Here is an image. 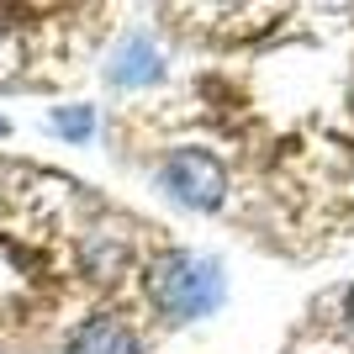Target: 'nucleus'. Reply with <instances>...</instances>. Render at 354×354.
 I'll list each match as a JSON object with an SVG mask.
<instances>
[{"instance_id":"1","label":"nucleus","mask_w":354,"mask_h":354,"mask_svg":"<svg viewBox=\"0 0 354 354\" xmlns=\"http://www.w3.org/2000/svg\"><path fill=\"white\" fill-rule=\"evenodd\" d=\"M148 301L164 323H196L222 307V270L191 249H164L143 270Z\"/></svg>"},{"instance_id":"2","label":"nucleus","mask_w":354,"mask_h":354,"mask_svg":"<svg viewBox=\"0 0 354 354\" xmlns=\"http://www.w3.org/2000/svg\"><path fill=\"white\" fill-rule=\"evenodd\" d=\"M159 180L180 207L217 212L222 201H227V169H222V159L207 153V148H175V153L164 159Z\"/></svg>"},{"instance_id":"3","label":"nucleus","mask_w":354,"mask_h":354,"mask_svg":"<svg viewBox=\"0 0 354 354\" xmlns=\"http://www.w3.org/2000/svg\"><path fill=\"white\" fill-rule=\"evenodd\" d=\"M64 354H143V344H138V333L122 317H85V323L69 333V344H64Z\"/></svg>"},{"instance_id":"4","label":"nucleus","mask_w":354,"mask_h":354,"mask_svg":"<svg viewBox=\"0 0 354 354\" xmlns=\"http://www.w3.org/2000/svg\"><path fill=\"white\" fill-rule=\"evenodd\" d=\"M159 48L148 43V37H127V43L111 53V64H106V74H111V85H153L159 80Z\"/></svg>"},{"instance_id":"5","label":"nucleus","mask_w":354,"mask_h":354,"mask_svg":"<svg viewBox=\"0 0 354 354\" xmlns=\"http://www.w3.org/2000/svg\"><path fill=\"white\" fill-rule=\"evenodd\" d=\"M90 127H95V111H90V106H64V111H53V133L74 138V143H85Z\"/></svg>"},{"instance_id":"6","label":"nucleus","mask_w":354,"mask_h":354,"mask_svg":"<svg viewBox=\"0 0 354 354\" xmlns=\"http://www.w3.org/2000/svg\"><path fill=\"white\" fill-rule=\"evenodd\" d=\"M344 323H349V333H354V286H349V296H344Z\"/></svg>"},{"instance_id":"7","label":"nucleus","mask_w":354,"mask_h":354,"mask_svg":"<svg viewBox=\"0 0 354 354\" xmlns=\"http://www.w3.org/2000/svg\"><path fill=\"white\" fill-rule=\"evenodd\" d=\"M6 133H11V122H6V117H0V138H6Z\"/></svg>"}]
</instances>
